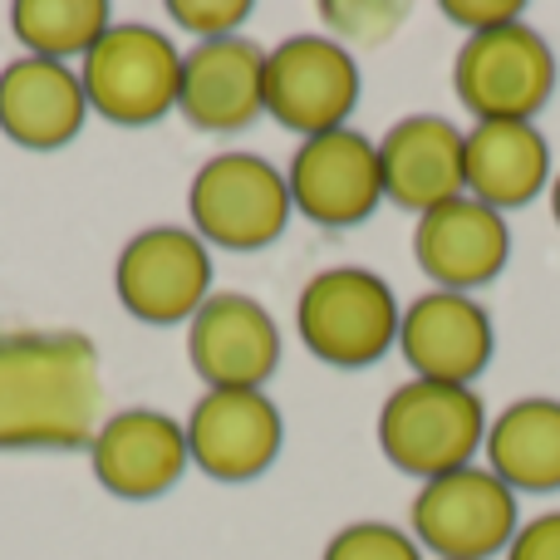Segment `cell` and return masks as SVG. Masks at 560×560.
<instances>
[{
    "mask_svg": "<svg viewBox=\"0 0 560 560\" xmlns=\"http://www.w3.org/2000/svg\"><path fill=\"white\" fill-rule=\"evenodd\" d=\"M187 359L212 388H261L280 364V329L252 295H212L192 315Z\"/></svg>",
    "mask_w": 560,
    "mask_h": 560,
    "instance_id": "cell-14",
    "label": "cell"
},
{
    "mask_svg": "<svg viewBox=\"0 0 560 560\" xmlns=\"http://www.w3.org/2000/svg\"><path fill=\"white\" fill-rule=\"evenodd\" d=\"M398 300L384 276L359 266H329L300 290L295 325L315 359L335 369H364L398 345Z\"/></svg>",
    "mask_w": 560,
    "mask_h": 560,
    "instance_id": "cell-2",
    "label": "cell"
},
{
    "mask_svg": "<svg viewBox=\"0 0 560 560\" xmlns=\"http://www.w3.org/2000/svg\"><path fill=\"white\" fill-rule=\"evenodd\" d=\"M378 177L388 202L418 217L467 197V133H457L443 114L398 118L378 143Z\"/></svg>",
    "mask_w": 560,
    "mask_h": 560,
    "instance_id": "cell-12",
    "label": "cell"
},
{
    "mask_svg": "<svg viewBox=\"0 0 560 560\" xmlns=\"http://www.w3.org/2000/svg\"><path fill=\"white\" fill-rule=\"evenodd\" d=\"M487 443V408L472 388L408 378L394 388L378 413V447L408 477H447L457 467H472L477 447Z\"/></svg>",
    "mask_w": 560,
    "mask_h": 560,
    "instance_id": "cell-1",
    "label": "cell"
},
{
    "mask_svg": "<svg viewBox=\"0 0 560 560\" xmlns=\"http://www.w3.org/2000/svg\"><path fill=\"white\" fill-rule=\"evenodd\" d=\"M398 349H404L408 369L418 378L472 388V378L492 364V349H497L492 315L472 295L428 290L398 319Z\"/></svg>",
    "mask_w": 560,
    "mask_h": 560,
    "instance_id": "cell-10",
    "label": "cell"
},
{
    "mask_svg": "<svg viewBox=\"0 0 560 560\" xmlns=\"http://www.w3.org/2000/svg\"><path fill=\"white\" fill-rule=\"evenodd\" d=\"M413 256L438 290H467L487 285L502 276L506 256H512V232H506L502 212H492L477 197H453V202L433 207L418 217Z\"/></svg>",
    "mask_w": 560,
    "mask_h": 560,
    "instance_id": "cell-13",
    "label": "cell"
},
{
    "mask_svg": "<svg viewBox=\"0 0 560 560\" xmlns=\"http://www.w3.org/2000/svg\"><path fill=\"white\" fill-rule=\"evenodd\" d=\"M177 108L202 133L246 128L266 108V49H256L242 35L202 39L192 55H183Z\"/></svg>",
    "mask_w": 560,
    "mask_h": 560,
    "instance_id": "cell-15",
    "label": "cell"
},
{
    "mask_svg": "<svg viewBox=\"0 0 560 560\" xmlns=\"http://www.w3.org/2000/svg\"><path fill=\"white\" fill-rule=\"evenodd\" d=\"M325 560H423V551L388 522H354L325 546Z\"/></svg>",
    "mask_w": 560,
    "mask_h": 560,
    "instance_id": "cell-21",
    "label": "cell"
},
{
    "mask_svg": "<svg viewBox=\"0 0 560 560\" xmlns=\"http://www.w3.org/2000/svg\"><path fill=\"white\" fill-rule=\"evenodd\" d=\"M447 20H457V25H467L472 35H482V30H497V25H516V20H526L522 5H463V0H447L443 5Z\"/></svg>",
    "mask_w": 560,
    "mask_h": 560,
    "instance_id": "cell-25",
    "label": "cell"
},
{
    "mask_svg": "<svg viewBox=\"0 0 560 560\" xmlns=\"http://www.w3.org/2000/svg\"><path fill=\"white\" fill-rule=\"evenodd\" d=\"M84 79L59 59H15L0 69V133L30 153L65 148L84 128Z\"/></svg>",
    "mask_w": 560,
    "mask_h": 560,
    "instance_id": "cell-17",
    "label": "cell"
},
{
    "mask_svg": "<svg viewBox=\"0 0 560 560\" xmlns=\"http://www.w3.org/2000/svg\"><path fill=\"white\" fill-rule=\"evenodd\" d=\"M187 453L217 482H252L280 453V413L261 388H207L187 423Z\"/></svg>",
    "mask_w": 560,
    "mask_h": 560,
    "instance_id": "cell-11",
    "label": "cell"
},
{
    "mask_svg": "<svg viewBox=\"0 0 560 560\" xmlns=\"http://www.w3.org/2000/svg\"><path fill=\"white\" fill-rule=\"evenodd\" d=\"M453 89L477 124H532L556 89V55L526 20L482 30L457 49Z\"/></svg>",
    "mask_w": 560,
    "mask_h": 560,
    "instance_id": "cell-3",
    "label": "cell"
},
{
    "mask_svg": "<svg viewBox=\"0 0 560 560\" xmlns=\"http://www.w3.org/2000/svg\"><path fill=\"white\" fill-rule=\"evenodd\" d=\"M192 222L202 242L226 252H261L290 222V183L256 153H217L192 177Z\"/></svg>",
    "mask_w": 560,
    "mask_h": 560,
    "instance_id": "cell-6",
    "label": "cell"
},
{
    "mask_svg": "<svg viewBox=\"0 0 560 560\" xmlns=\"http://www.w3.org/2000/svg\"><path fill=\"white\" fill-rule=\"evenodd\" d=\"M94 477L114 497L128 502H153L183 477L187 467V428H177L167 413L153 408H128L114 413L94 438Z\"/></svg>",
    "mask_w": 560,
    "mask_h": 560,
    "instance_id": "cell-16",
    "label": "cell"
},
{
    "mask_svg": "<svg viewBox=\"0 0 560 560\" xmlns=\"http://www.w3.org/2000/svg\"><path fill=\"white\" fill-rule=\"evenodd\" d=\"M516 492L492 467H457L413 497V536L438 560H492L516 541Z\"/></svg>",
    "mask_w": 560,
    "mask_h": 560,
    "instance_id": "cell-5",
    "label": "cell"
},
{
    "mask_svg": "<svg viewBox=\"0 0 560 560\" xmlns=\"http://www.w3.org/2000/svg\"><path fill=\"white\" fill-rule=\"evenodd\" d=\"M551 183V148L536 124H477L467 133V197L492 212L526 207Z\"/></svg>",
    "mask_w": 560,
    "mask_h": 560,
    "instance_id": "cell-18",
    "label": "cell"
},
{
    "mask_svg": "<svg viewBox=\"0 0 560 560\" xmlns=\"http://www.w3.org/2000/svg\"><path fill=\"white\" fill-rule=\"evenodd\" d=\"M173 20H183L187 30H197V35L207 39H226L236 25L246 20V0H217V5H207V0H173Z\"/></svg>",
    "mask_w": 560,
    "mask_h": 560,
    "instance_id": "cell-22",
    "label": "cell"
},
{
    "mask_svg": "<svg viewBox=\"0 0 560 560\" xmlns=\"http://www.w3.org/2000/svg\"><path fill=\"white\" fill-rule=\"evenodd\" d=\"M551 212H556V226H560V177L551 183Z\"/></svg>",
    "mask_w": 560,
    "mask_h": 560,
    "instance_id": "cell-26",
    "label": "cell"
},
{
    "mask_svg": "<svg viewBox=\"0 0 560 560\" xmlns=\"http://www.w3.org/2000/svg\"><path fill=\"white\" fill-rule=\"evenodd\" d=\"M506 560H560V512H546L516 532L506 546Z\"/></svg>",
    "mask_w": 560,
    "mask_h": 560,
    "instance_id": "cell-24",
    "label": "cell"
},
{
    "mask_svg": "<svg viewBox=\"0 0 560 560\" xmlns=\"http://www.w3.org/2000/svg\"><path fill=\"white\" fill-rule=\"evenodd\" d=\"M114 280L128 315L148 319V325H177L207 305L212 261H207L202 236L183 232V226H153L124 246Z\"/></svg>",
    "mask_w": 560,
    "mask_h": 560,
    "instance_id": "cell-8",
    "label": "cell"
},
{
    "mask_svg": "<svg viewBox=\"0 0 560 560\" xmlns=\"http://www.w3.org/2000/svg\"><path fill=\"white\" fill-rule=\"evenodd\" d=\"M487 467L512 492H560V398H516L487 428Z\"/></svg>",
    "mask_w": 560,
    "mask_h": 560,
    "instance_id": "cell-19",
    "label": "cell"
},
{
    "mask_svg": "<svg viewBox=\"0 0 560 560\" xmlns=\"http://www.w3.org/2000/svg\"><path fill=\"white\" fill-rule=\"evenodd\" d=\"M10 25L35 59L65 65L69 55H89L108 35V5L104 0H20L10 10Z\"/></svg>",
    "mask_w": 560,
    "mask_h": 560,
    "instance_id": "cell-20",
    "label": "cell"
},
{
    "mask_svg": "<svg viewBox=\"0 0 560 560\" xmlns=\"http://www.w3.org/2000/svg\"><path fill=\"white\" fill-rule=\"evenodd\" d=\"M290 202L319 226H359L384 202L378 177V143L354 128L305 138L290 163Z\"/></svg>",
    "mask_w": 560,
    "mask_h": 560,
    "instance_id": "cell-9",
    "label": "cell"
},
{
    "mask_svg": "<svg viewBox=\"0 0 560 560\" xmlns=\"http://www.w3.org/2000/svg\"><path fill=\"white\" fill-rule=\"evenodd\" d=\"M359 104V69L345 45L325 35H295L266 55V108L290 133H335Z\"/></svg>",
    "mask_w": 560,
    "mask_h": 560,
    "instance_id": "cell-7",
    "label": "cell"
},
{
    "mask_svg": "<svg viewBox=\"0 0 560 560\" xmlns=\"http://www.w3.org/2000/svg\"><path fill=\"white\" fill-rule=\"evenodd\" d=\"M79 79H84L89 108H98L108 124L143 128L158 124L177 104L183 55L153 25H138V20L133 25H108V35L84 55Z\"/></svg>",
    "mask_w": 560,
    "mask_h": 560,
    "instance_id": "cell-4",
    "label": "cell"
},
{
    "mask_svg": "<svg viewBox=\"0 0 560 560\" xmlns=\"http://www.w3.org/2000/svg\"><path fill=\"white\" fill-rule=\"evenodd\" d=\"M325 20L354 39H384L404 20V5H325Z\"/></svg>",
    "mask_w": 560,
    "mask_h": 560,
    "instance_id": "cell-23",
    "label": "cell"
}]
</instances>
